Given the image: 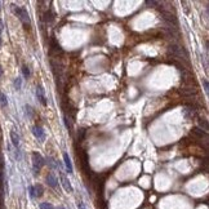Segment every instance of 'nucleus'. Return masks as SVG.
<instances>
[{"label": "nucleus", "mask_w": 209, "mask_h": 209, "mask_svg": "<svg viewBox=\"0 0 209 209\" xmlns=\"http://www.w3.org/2000/svg\"><path fill=\"white\" fill-rule=\"evenodd\" d=\"M169 50H170V53L176 57V58L183 60V61H189V54H187V52L183 48L178 47V45H170Z\"/></svg>", "instance_id": "f257e3e1"}, {"label": "nucleus", "mask_w": 209, "mask_h": 209, "mask_svg": "<svg viewBox=\"0 0 209 209\" xmlns=\"http://www.w3.org/2000/svg\"><path fill=\"white\" fill-rule=\"evenodd\" d=\"M13 9H14V13L17 14V17L22 21L23 25H30V17H28V13H27L26 8H23V6L13 5Z\"/></svg>", "instance_id": "f03ea898"}, {"label": "nucleus", "mask_w": 209, "mask_h": 209, "mask_svg": "<svg viewBox=\"0 0 209 209\" xmlns=\"http://www.w3.org/2000/svg\"><path fill=\"white\" fill-rule=\"evenodd\" d=\"M43 165H44V159H43V156L39 153H34L32 154V167H34L35 173H38Z\"/></svg>", "instance_id": "7ed1b4c3"}, {"label": "nucleus", "mask_w": 209, "mask_h": 209, "mask_svg": "<svg viewBox=\"0 0 209 209\" xmlns=\"http://www.w3.org/2000/svg\"><path fill=\"white\" fill-rule=\"evenodd\" d=\"M60 176H61V183H62V186H63V189L66 190L67 192H73V191H74V189H73V186H71L70 181L67 179V177L65 176L62 172L60 173Z\"/></svg>", "instance_id": "20e7f679"}, {"label": "nucleus", "mask_w": 209, "mask_h": 209, "mask_svg": "<svg viewBox=\"0 0 209 209\" xmlns=\"http://www.w3.org/2000/svg\"><path fill=\"white\" fill-rule=\"evenodd\" d=\"M32 133H34V136L36 137L38 140H40V141H44L45 140V136H44V131L40 128V127H34L32 128Z\"/></svg>", "instance_id": "39448f33"}, {"label": "nucleus", "mask_w": 209, "mask_h": 209, "mask_svg": "<svg viewBox=\"0 0 209 209\" xmlns=\"http://www.w3.org/2000/svg\"><path fill=\"white\" fill-rule=\"evenodd\" d=\"M36 96H38V99L40 101L41 105H47V98H45V94H44V89L41 88V86H38L36 88Z\"/></svg>", "instance_id": "423d86ee"}, {"label": "nucleus", "mask_w": 209, "mask_h": 209, "mask_svg": "<svg viewBox=\"0 0 209 209\" xmlns=\"http://www.w3.org/2000/svg\"><path fill=\"white\" fill-rule=\"evenodd\" d=\"M10 140H12L13 145L18 148V146H19V136L17 134L16 131H10Z\"/></svg>", "instance_id": "0eeeda50"}, {"label": "nucleus", "mask_w": 209, "mask_h": 209, "mask_svg": "<svg viewBox=\"0 0 209 209\" xmlns=\"http://www.w3.org/2000/svg\"><path fill=\"white\" fill-rule=\"evenodd\" d=\"M47 183H48L50 187H53V189L57 186V179H56V177L52 174V173H49V174L47 176Z\"/></svg>", "instance_id": "6e6552de"}, {"label": "nucleus", "mask_w": 209, "mask_h": 209, "mask_svg": "<svg viewBox=\"0 0 209 209\" xmlns=\"http://www.w3.org/2000/svg\"><path fill=\"white\" fill-rule=\"evenodd\" d=\"M198 124H199V129H201V131H204L207 133V131H208V121L205 119H203V118H200L198 120Z\"/></svg>", "instance_id": "1a4fd4ad"}, {"label": "nucleus", "mask_w": 209, "mask_h": 209, "mask_svg": "<svg viewBox=\"0 0 209 209\" xmlns=\"http://www.w3.org/2000/svg\"><path fill=\"white\" fill-rule=\"evenodd\" d=\"M32 190H34V196H38V198H40V196L43 195V192H44V190H43V186H41V185L34 186V187H32Z\"/></svg>", "instance_id": "9d476101"}, {"label": "nucleus", "mask_w": 209, "mask_h": 209, "mask_svg": "<svg viewBox=\"0 0 209 209\" xmlns=\"http://www.w3.org/2000/svg\"><path fill=\"white\" fill-rule=\"evenodd\" d=\"M63 159H65V164H66V168L69 170V173H73V164L70 161V157L67 154H63Z\"/></svg>", "instance_id": "9b49d317"}, {"label": "nucleus", "mask_w": 209, "mask_h": 209, "mask_svg": "<svg viewBox=\"0 0 209 209\" xmlns=\"http://www.w3.org/2000/svg\"><path fill=\"white\" fill-rule=\"evenodd\" d=\"M194 134H195L196 137H200V138H203V137H207V133L205 132H203L201 129H199V128H196V129H194V132H192Z\"/></svg>", "instance_id": "f8f14e48"}, {"label": "nucleus", "mask_w": 209, "mask_h": 209, "mask_svg": "<svg viewBox=\"0 0 209 209\" xmlns=\"http://www.w3.org/2000/svg\"><path fill=\"white\" fill-rule=\"evenodd\" d=\"M0 103H2L3 107H5L6 105H8V101H6V96L4 94V93L0 92Z\"/></svg>", "instance_id": "ddd939ff"}, {"label": "nucleus", "mask_w": 209, "mask_h": 209, "mask_svg": "<svg viewBox=\"0 0 209 209\" xmlns=\"http://www.w3.org/2000/svg\"><path fill=\"white\" fill-rule=\"evenodd\" d=\"M40 209H54L52 204H49V203H41L40 204Z\"/></svg>", "instance_id": "4468645a"}, {"label": "nucleus", "mask_w": 209, "mask_h": 209, "mask_svg": "<svg viewBox=\"0 0 209 209\" xmlns=\"http://www.w3.org/2000/svg\"><path fill=\"white\" fill-rule=\"evenodd\" d=\"M22 74H23V76H25L26 79L30 76V70H28L27 66H23V67H22Z\"/></svg>", "instance_id": "2eb2a0df"}, {"label": "nucleus", "mask_w": 209, "mask_h": 209, "mask_svg": "<svg viewBox=\"0 0 209 209\" xmlns=\"http://www.w3.org/2000/svg\"><path fill=\"white\" fill-rule=\"evenodd\" d=\"M14 86H16V89H17V90L21 89V77H17L16 80H14Z\"/></svg>", "instance_id": "dca6fc26"}, {"label": "nucleus", "mask_w": 209, "mask_h": 209, "mask_svg": "<svg viewBox=\"0 0 209 209\" xmlns=\"http://www.w3.org/2000/svg\"><path fill=\"white\" fill-rule=\"evenodd\" d=\"M203 85H204V90L208 92V90H209V89H208L209 86H208V80H207V79H203Z\"/></svg>", "instance_id": "f3484780"}, {"label": "nucleus", "mask_w": 209, "mask_h": 209, "mask_svg": "<svg viewBox=\"0 0 209 209\" xmlns=\"http://www.w3.org/2000/svg\"><path fill=\"white\" fill-rule=\"evenodd\" d=\"M146 4H147V5H153V6H154V5H159L160 3H159V2H147Z\"/></svg>", "instance_id": "a211bd4d"}, {"label": "nucleus", "mask_w": 209, "mask_h": 209, "mask_svg": "<svg viewBox=\"0 0 209 209\" xmlns=\"http://www.w3.org/2000/svg\"><path fill=\"white\" fill-rule=\"evenodd\" d=\"M26 110H27V114H28V116L31 118V112H32V110H31V107L30 106H26Z\"/></svg>", "instance_id": "6ab92c4d"}, {"label": "nucleus", "mask_w": 209, "mask_h": 209, "mask_svg": "<svg viewBox=\"0 0 209 209\" xmlns=\"http://www.w3.org/2000/svg\"><path fill=\"white\" fill-rule=\"evenodd\" d=\"M77 208H79V209H85V208H84V205H83V203H82V201H79V203H77Z\"/></svg>", "instance_id": "aec40b11"}, {"label": "nucleus", "mask_w": 209, "mask_h": 209, "mask_svg": "<svg viewBox=\"0 0 209 209\" xmlns=\"http://www.w3.org/2000/svg\"><path fill=\"white\" fill-rule=\"evenodd\" d=\"M3 27H4V25H3V21H2V19H0V32H2V31H3Z\"/></svg>", "instance_id": "412c9836"}, {"label": "nucleus", "mask_w": 209, "mask_h": 209, "mask_svg": "<svg viewBox=\"0 0 209 209\" xmlns=\"http://www.w3.org/2000/svg\"><path fill=\"white\" fill-rule=\"evenodd\" d=\"M30 195H31V198H35V196H34V190H32V186L30 187Z\"/></svg>", "instance_id": "4be33fe9"}, {"label": "nucleus", "mask_w": 209, "mask_h": 209, "mask_svg": "<svg viewBox=\"0 0 209 209\" xmlns=\"http://www.w3.org/2000/svg\"><path fill=\"white\" fill-rule=\"evenodd\" d=\"M3 75V69H2V66H0V76Z\"/></svg>", "instance_id": "5701e85b"}, {"label": "nucleus", "mask_w": 209, "mask_h": 209, "mask_svg": "<svg viewBox=\"0 0 209 209\" xmlns=\"http://www.w3.org/2000/svg\"><path fill=\"white\" fill-rule=\"evenodd\" d=\"M0 47H2V38H0Z\"/></svg>", "instance_id": "b1692460"}, {"label": "nucleus", "mask_w": 209, "mask_h": 209, "mask_svg": "<svg viewBox=\"0 0 209 209\" xmlns=\"http://www.w3.org/2000/svg\"><path fill=\"white\" fill-rule=\"evenodd\" d=\"M58 209H63V208H62V207H60V208H58Z\"/></svg>", "instance_id": "393cba45"}]
</instances>
